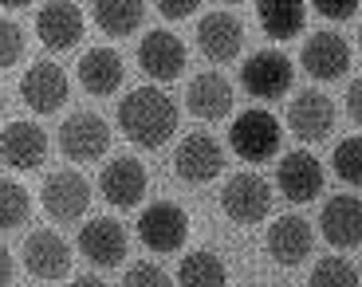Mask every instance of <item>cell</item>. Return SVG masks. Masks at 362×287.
Returning <instances> with one entry per match:
<instances>
[{"label": "cell", "instance_id": "cell-17", "mask_svg": "<svg viewBox=\"0 0 362 287\" xmlns=\"http://www.w3.org/2000/svg\"><path fill=\"white\" fill-rule=\"evenodd\" d=\"M83 12L71 0H47L36 12V36L47 52H71L83 40Z\"/></svg>", "mask_w": 362, "mask_h": 287}, {"label": "cell", "instance_id": "cell-29", "mask_svg": "<svg viewBox=\"0 0 362 287\" xmlns=\"http://www.w3.org/2000/svg\"><path fill=\"white\" fill-rule=\"evenodd\" d=\"M331 170H335V177L343 181V185L358 189V181H362V146H358V138H343V142L335 146Z\"/></svg>", "mask_w": 362, "mask_h": 287}, {"label": "cell", "instance_id": "cell-39", "mask_svg": "<svg viewBox=\"0 0 362 287\" xmlns=\"http://www.w3.org/2000/svg\"><path fill=\"white\" fill-rule=\"evenodd\" d=\"M225 4H240V0H225Z\"/></svg>", "mask_w": 362, "mask_h": 287}, {"label": "cell", "instance_id": "cell-38", "mask_svg": "<svg viewBox=\"0 0 362 287\" xmlns=\"http://www.w3.org/2000/svg\"><path fill=\"white\" fill-rule=\"evenodd\" d=\"M0 115H4V90H0Z\"/></svg>", "mask_w": 362, "mask_h": 287}, {"label": "cell", "instance_id": "cell-18", "mask_svg": "<svg viewBox=\"0 0 362 287\" xmlns=\"http://www.w3.org/2000/svg\"><path fill=\"white\" fill-rule=\"evenodd\" d=\"M0 162L8 170H40L47 162V134L36 122H8L0 130Z\"/></svg>", "mask_w": 362, "mask_h": 287}, {"label": "cell", "instance_id": "cell-1", "mask_svg": "<svg viewBox=\"0 0 362 287\" xmlns=\"http://www.w3.org/2000/svg\"><path fill=\"white\" fill-rule=\"evenodd\" d=\"M181 110L162 87H134L118 102V130L142 150H162L177 134Z\"/></svg>", "mask_w": 362, "mask_h": 287}, {"label": "cell", "instance_id": "cell-24", "mask_svg": "<svg viewBox=\"0 0 362 287\" xmlns=\"http://www.w3.org/2000/svg\"><path fill=\"white\" fill-rule=\"evenodd\" d=\"M256 16L272 40H296L308 24V4L303 0H260Z\"/></svg>", "mask_w": 362, "mask_h": 287}, {"label": "cell", "instance_id": "cell-36", "mask_svg": "<svg viewBox=\"0 0 362 287\" xmlns=\"http://www.w3.org/2000/svg\"><path fill=\"white\" fill-rule=\"evenodd\" d=\"M36 0H0V8H8V12H20V8H32Z\"/></svg>", "mask_w": 362, "mask_h": 287}, {"label": "cell", "instance_id": "cell-3", "mask_svg": "<svg viewBox=\"0 0 362 287\" xmlns=\"http://www.w3.org/2000/svg\"><path fill=\"white\" fill-rule=\"evenodd\" d=\"M221 209L236 225H260L264 216L272 213V185L252 170L233 173L225 181V189H221Z\"/></svg>", "mask_w": 362, "mask_h": 287}, {"label": "cell", "instance_id": "cell-6", "mask_svg": "<svg viewBox=\"0 0 362 287\" xmlns=\"http://www.w3.org/2000/svg\"><path fill=\"white\" fill-rule=\"evenodd\" d=\"M59 150L67 162H99L110 150V126L90 110H75L71 118L59 122Z\"/></svg>", "mask_w": 362, "mask_h": 287}, {"label": "cell", "instance_id": "cell-27", "mask_svg": "<svg viewBox=\"0 0 362 287\" xmlns=\"http://www.w3.org/2000/svg\"><path fill=\"white\" fill-rule=\"evenodd\" d=\"M28 216H32L28 189L12 177H0V233H12V228L28 225Z\"/></svg>", "mask_w": 362, "mask_h": 287}, {"label": "cell", "instance_id": "cell-28", "mask_svg": "<svg viewBox=\"0 0 362 287\" xmlns=\"http://www.w3.org/2000/svg\"><path fill=\"white\" fill-rule=\"evenodd\" d=\"M311 283L315 287H354L358 283V268L343 256H327L311 268Z\"/></svg>", "mask_w": 362, "mask_h": 287}, {"label": "cell", "instance_id": "cell-21", "mask_svg": "<svg viewBox=\"0 0 362 287\" xmlns=\"http://www.w3.org/2000/svg\"><path fill=\"white\" fill-rule=\"evenodd\" d=\"M319 228H323V240L331 248H358L362 244V209H358V197L351 193H339L323 205L319 213Z\"/></svg>", "mask_w": 362, "mask_h": 287}, {"label": "cell", "instance_id": "cell-12", "mask_svg": "<svg viewBox=\"0 0 362 287\" xmlns=\"http://www.w3.org/2000/svg\"><path fill=\"white\" fill-rule=\"evenodd\" d=\"M24 268L32 279H44V283H59V279L71 276V244L59 233H28L24 240Z\"/></svg>", "mask_w": 362, "mask_h": 287}, {"label": "cell", "instance_id": "cell-37", "mask_svg": "<svg viewBox=\"0 0 362 287\" xmlns=\"http://www.w3.org/2000/svg\"><path fill=\"white\" fill-rule=\"evenodd\" d=\"M75 283H83V287H99V283H103V276H79Z\"/></svg>", "mask_w": 362, "mask_h": 287}, {"label": "cell", "instance_id": "cell-30", "mask_svg": "<svg viewBox=\"0 0 362 287\" xmlns=\"http://www.w3.org/2000/svg\"><path fill=\"white\" fill-rule=\"evenodd\" d=\"M24 59V32H20L16 20L0 16V71H8Z\"/></svg>", "mask_w": 362, "mask_h": 287}, {"label": "cell", "instance_id": "cell-35", "mask_svg": "<svg viewBox=\"0 0 362 287\" xmlns=\"http://www.w3.org/2000/svg\"><path fill=\"white\" fill-rule=\"evenodd\" d=\"M12 271H16V264H12V252L0 244V283H12Z\"/></svg>", "mask_w": 362, "mask_h": 287}, {"label": "cell", "instance_id": "cell-10", "mask_svg": "<svg viewBox=\"0 0 362 287\" xmlns=\"http://www.w3.org/2000/svg\"><path fill=\"white\" fill-rule=\"evenodd\" d=\"M40 205H44V213L52 216V221H59V225H71V221H79V216L87 213V205H90V185H87V177H83L79 170H59V173H52V177L44 181Z\"/></svg>", "mask_w": 362, "mask_h": 287}, {"label": "cell", "instance_id": "cell-8", "mask_svg": "<svg viewBox=\"0 0 362 287\" xmlns=\"http://www.w3.org/2000/svg\"><path fill=\"white\" fill-rule=\"evenodd\" d=\"M173 170L185 185H209L217 181L221 170H225V146L213 134H201L193 130L189 138H181L177 153H173Z\"/></svg>", "mask_w": 362, "mask_h": 287}, {"label": "cell", "instance_id": "cell-22", "mask_svg": "<svg viewBox=\"0 0 362 287\" xmlns=\"http://www.w3.org/2000/svg\"><path fill=\"white\" fill-rule=\"evenodd\" d=\"M79 83L87 95H95V99H107V95H115L118 87H122V79H127V63H122V55L115 52V47H90V52H83L79 59Z\"/></svg>", "mask_w": 362, "mask_h": 287}, {"label": "cell", "instance_id": "cell-15", "mask_svg": "<svg viewBox=\"0 0 362 287\" xmlns=\"http://www.w3.org/2000/svg\"><path fill=\"white\" fill-rule=\"evenodd\" d=\"M99 189H103V197H107L115 209H134L138 201L146 197V189H150L146 165L138 162L134 153H118V158H110V162L103 165Z\"/></svg>", "mask_w": 362, "mask_h": 287}, {"label": "cell", "instance_id": "cell-11", "mask_svg": "<svg viewBox=\"0 0 362 287\" xmlns=\"http://www.w3.org/2000/svg\"><path fill=\"white\" fill-rule=\"evenodd\" d=\"M299 67L319 83H335L351 71V44L339 32H311L303 52H299Z\"/></svg>", "mask_w": 362, "mask_h": 287}, {"label": "cell", "instance_id": "cell-34", "mask_svg": "<svg viewBox=\"0 0 362 287\" xmlns=\"http://www.w3.org/2000/svg\"><path fill=\"white\" fill-rule=\"evenodd\" d=\"M346 118H351L354 126L362 122V83H358V75H354V83H346Z\"/></svg>", "mask_w": 362, "mask_h": 287}, {"label": "cell", "instance_id": "cell-5", "mask_svg": "<svg viewBox=\"0 0 362 287\" xmlns=\"http://www.w3.org/2000/svg\"><path fill=\"white\" fill-rule=\"evenodd\" d=\"M71 95V83H67V71L52 59H36L20 75V99L32 115H55V110L67 102Z\"/></svg>", "mask_w": 362, "mask_h": 287}, {"label": "cell", "instance_id": "cell-7", "mask_svg": "<svg viewBox=\"0 0 362 287\" xmlns=\"http://www.w3.org/2000/svg\"><path fill=\"white\" fill-rule=\"evenodd\" d=\"M138 240L150 252H177L181 244L189 240V216L185 209L173 205V201H158V205H146L138 216Z\"/></svg>", "mask_w": 362, "mask_h": 287}, {"label": "cell", "instance_id": "cell-25", "mask_svg": "<svg viewBox=\"0 0 362 287\" xmlns=\"http://www.w3.org/2000/svg\"><path fill=\"white\" fill-rule=\"evenodd\" d=\"M95 12V24L115 40H127L134 36L146 20V0H95L90 4Z\"/></svg>", "mask_w": 362, "mask_h": 287}, {"label": "cell", "instance_id": "cell-20", "mask_svg": "<svg viewBox=\"0 0 362 287\" xmlns=\"http://www.w3.org/2000/svg\"><path fill=\"white\" fill-rule=\"evenodd\" d=\"M288 126L303 142H323L335 130V102L323 90H299L288 107Z\"/></svg>", "mask_w": 362, "mask_h": 287}, {"label": "cell", "instance_id": "cell-33", "mask_svg": "<svg viewBox=\"0 0 362 287\" xmlns=\"http://www.w3.org/2000/svg\"><path fill=\"white\" fill-rule=\"evenodd\" d=\"M154 8L162 12L165 20H185L201 8V0H154Z\"/></svg>", "mask_w": 362, "mask_h": 287}, {"label": "cell", "instance_id": "cell-31", "mask_svg": "<svg viewBox=\"0 0 362 287\" xmlns=\"http://www.w3.org/2000/svg\"><path fill=\"white\" fill-rule=\"evenodd\" d=\"M122 283L127 287H165L170 283V276H165L158 264H150V260H138L134 268H127V276H122Z\"/></svg>", "mask_w": 362, "mask_h": 287}, {"label": "cell", "instance_id": "cell-14", "mask_svg": "<svg viewBox=\"0 0 362 287\" xmlns=\"http://www.w3.org/2000/svg\"><path fill=\"white\" fill-rule=\"evenodd\" d=\"M185 63H189L185 44H181L173 32H165V28L146 32L142 44H138V67H142V71L150 75L154 83H173V79H181Z\"/></svg>", "mask_w": 362, "mask_h": 287}, {"label": "cell", "instance_id": "cell-26", "mask_svg": "<svg viewBox=\"0 0 362 287\" xmlns=\"http://www.w3.org/2000/svg\"><path fill=\"white\" fill-rule=\"evenodd\" d=\"M177 283H185V287H221V283H228V271H225V264H221L217 252L197 248L177 264Z\"/></svg>", "mask_w": 362, "mask_h": 287}, {"label": "cell", "instance_id": "cell-32", "mask_svg": "<svg viewBox=\"0 0 362 287\" xmlns=\"http://www.w3.org/2000/svg\"><path fill=\"white\" fill-rule=\"evenodd\" d=\"M311 4H315V12L327 20H351L354 12H358V0H311Z\"/></svg>", "mask_w": 362, "mask_h": 287}, {"label": "cell", "instance_id": "cell-9", "mask_svg": "<svg viewBox=\"0 0 362 287\" xmlns=\"http://www.w3.org/2000/svg\"><path fill=\"white\" fill-rule=\"evenodd\" d=\"M75 248L83 252V260H90L95 268H118V264L127 260V228L118 225L115 216H90L87 225L79 228V240H75Z\"/></svg>", "mask_w": 362, "mask_h": 287}, {"label": "cell", "instance_id": "cell-23", "mask_svg": "<svg viewBox=\"0 0 362 287\" xmlns=\"http://www.w3.org/2000/svg\"><path fill=\"white\" fill-rule=\"evenodd\" d=\"M185 107H189L193 118H201V122H221V118H228V110H233V83L225 79V75H197V79L185 87Z\"/></svg>", "mask_w": 362, "mask_h": 287}, {"label": "cell", "instance_id": "cell-16", "mask_svg": "<svg viewBox=\"0 0 362 287\" xmlns=\"http://www.w3.org/2000/svg\"><path fill=\"white\" fill-rule=\"evenodd\" d=\"M264 244H268V256L276 264H284V268H299V264L311 256V248H315V233H311V225L299 213H284V216L272 221Z\"/></svg>", "mask_w": 362, "mask_h": 287}, {"label": "cell", "instance_id": "cell-2", "mask_svg": "<svg viewBox=\"0 0 362 287\" xmlns=\"http://www.w3.org/2000/svg\"><path fill=\"white\" fill-rule=\"evenodd\" d=\"M280 142H284V130L276 122V115L264 107H252L245 115H236L233 126H228V146L240 162L248 165H264L280 153Z\"/></svg>", "mask_w": 362, "mask_h": 287}, {"label": "cell", "instance_id": "cell-19", "mask_svg": "<svg viewBox=\"0 0 362 287\" xmlns=\"http://www.w3.org/2000/svg\"><path fill=\"white\" fill-rule=\"evenodd\" d=\"M197 47L209 63H228L245 47V24L233 12H205L197 20Z\"/></svg>", "mask_w": 362, "mask_h": 287}, {"label": "cell", "instance_id": "cell-13", "mask_svg": "<svg viewBox=\"0 0 362 287\" xmlns=\"http://www.w3.org/2000/svg\"><path fill=\"white\" fill-rule=\"evenodd\" d=\"M276 185L291 205H308L319 201L323 193V162H319L311 150H291L280 158V170H276Z\"/></svg>", "mask_w": 362, "mask_h": 287}, {"label": "cell", "instance_id": "cell-4", "mask_svg": "<svg viewBox=\"0 0 362 287\" xmlns=\"http://www.w3.org/2000/svg\"><path fill=\"white\" fill-rule=\"evenodd\" d=\"M291 79H296L291 59L284 52H276V47H264V52L248 55L245 67H240V83H245V90L252 95V99H260V102L284 99V95L291 90Z\"/></svg>", "mask_w": 362, "mask_h": 287}]
</instances>
